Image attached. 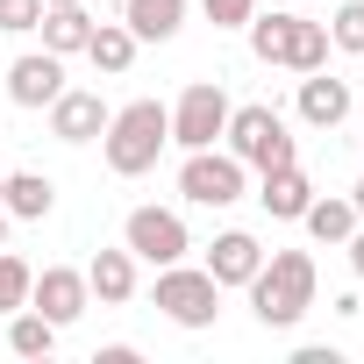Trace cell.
I'll return each instance as SVG.
<instances>
[{
    "label": "cell",
    "mask_w": 364,
    "mask_h": 364,
    "mask_svg": "<svg viewBox=\"0 0 364 364\" xmlns=\"http://www.w3.org/2000/svg\"><path fill=\"white\" fill-rule=\"evenodd\" d=\"M178 193H186L193 208H236L250 193V164L236 150H186V164H178Z\"/></svg>",
    "instance_id": "cell-6"
},
{
    "label": "cell",
    "mask_w": 364,
    "mask_h": 364,
    "mask_svg": "<svg viewBox=\"0 0 364 364\" xmlns=\"http://www.w3.org/2000/svg\"><path fill=\"white\" fill-rule=\"evenodd\" d=\"M58 93H65V58L29 50V58H15V65H8V100H15V107H36V114H43Z\"/></svg>",
    "instance_id": "cell-11"
},
{
    "label": "cell",
    "mask_w": 364,
    "mask_h": 364,
    "mask_svg": "<svg viewBox=\"0 0 364 364\" xmlns=\"http://www.w3.org/2000/svg\"><path fill=\"white\" fill-rule=\"evenodd\" d=\"M29 286H36V272L15 257V250H0V314H15V307H29Z\"/></svg>",
    "instance_id": "cell-22"
},
{
    "label": "cell",
    "mask_w": 364,
    "mask_h": 364,
    "mask_svg": "<svg viewBox=\"0 0 364 364\" xmlns=\"http://www.w3.org/2000/svg\"><path fill=\"white\" fill-rule=\"evenodd\" d=\"M350 208H357V222H364V178H357V193H350Z\"/></svg>",
    "instance_id": "cell-28"
},
{
    "label": "cell",
    "mask_w": 364,
    "mask_h": 364,
    "mask_svg": "<svg viewBox=\"0 0 364 364\" xmlns=\"http://www.w3.org/2000/svg\"><path fill=\"white\" fill-rule=\"evenodd\" d=\"M164 143H171V107H164V100H129V107H114L107 129H100L107 171H122V178H143V171L164 157Z\"/></svg>",
    "instance_id": "cell-2"
},
{
    "label": "cell",
    "mask_w": 364,
    "mask_h": 364,
    "mask_svg": "<svg viewBox=\"0 0 364 364\" xmlns=\"http://www.w3.org/2000/svg\"><path fill=\"white\" fill-rule=\"evenodd\" d=\"M86 293H93V307H129V300H136V250H129V243H122V250H93Z\"/></svg>",
    "instance_id": "cell-15"
},
{
    "label": "cell",
    "mask_w": 364,
    "mask_h": 364,
    "mask_svg": "<svg viewBox=\"0 0 364 364\" xmlns=\"http://www.w3.org/2000/svg\"><path fill=\"white\" fill-rule=\"evenodd\" d=\"M300 122H307V129L350 122V79H336L328 65H321V72H300Z\"/></svg>",
    "instance_id": "cell-14"
},
{
    "label": "cell",
    "mask_w": 364,
    "mask_h": 364,
    "mask_svg": "<svg viewBox=\"0 0 364 364\" xmlns=\"http://www.w3.org/2000/svg\"><path fill=\"white\" fill-rule=\"evenodd\" d=\"M307 200H314V178L300 171V157H293V164L257 171V208H264L272 222H300V215H307Z\"/></svg>",
    "instance_id": "cell-12"
},
{
    "label": "cell",
    "mask_w": 364,
    "mask_h": 364,
    "mask_svg": "<svg viewBox=\"0 0 364 364\" xmlns=\"http://www.w3.org/2000/svg\"><path fill=\"white\" fill-rule=\"evenodd\" d=\"M314 286H321V272H314L307 250H272L243 293H250V314H257L264 328H293V321L314 307Z\"/></svg>",
    "instance_id": "cell-1"
},
{
    "label": "cell",
    "mask_w": 364,
    "mask_h": 364,
    "mask_svg": "<svg viewBox=\"0 0 364 364\" xmlns=\"http://www.w3.org/2000/svg\"><path fill=\"white\" fill-rule=\"evenodd\" d=\"M86 58H93V72L122 79V72L136 65V29H129V22H93V36H86Z\"/></svg>",
    "instance_id": "cell-18"
},
{
    "label": "cell",
    "mask_w": 364,
    "mask_h": 364,
    "mask_svg": "<svg viewBox=\"0 0 364 364\" xmlns=\"http://www.w3.org/2000/svg\"><path fill=\"white\" fill-rule=\"evenodd\" d=\"M29 307H36V314H50L58 328H72V321L93 307L86 272H72V264H43V272H36V286H29Z\"/></svg>",
    "instance_id": "cell-9"
},
{
    "label": "cell",
    "mask_w": 364,
    "mask_h": 364,
    "mask_svg": "<svg viewBox=\"0 0 364 364\" xmlns=\"http://www.w3.org/2000/svg\"><path fill=\"white\" fill-rule=\"evenodd\" d=\"M93 364H136V343H107V350H100Z\"/></svg>",
    "instance_id": "cell-26"
},
{
    "label": "cell",
    "mask_w": 364,
    "mask_h": 364,
    "mask_svg": "<svg viewBox=\"0 0 364 364\" xmlns=\"http://www.w3.org/2000/svg\"><path fill=\"white\" fill-rule=\"evenodd\" d=\"M257 264H264V243H257L250 229H222V236L208 243V279H215V286H250Z\"/></svg>",
    "instance_id": "cell-13"
},
{
    "label": "cell",
    "mask_w": 364,
    "mask_h": 364,
    "mask_svg": "<svg viewBox=\"0 0 364 364\" xmlns=\"http://www.w3.org/2000/svg\"><path fill=\"white\" fill-rule=\"evenodd\" d=\"M0 250H8V208H0Z\"/></svg>",
    "instance_id": "cell-29"
},
{
    "label": "cell",
    "mask_w": 364,
    "mask_h": 364,
    "mask_svg": "<svg viewBox=\"0 0 364 364\" xmlns=\"http://www.w3.org/2000/svg\"><path fill=\"white\" fill-rule=\"evenodd\" d=\"M0 193H8V171H0Z\"/></svg>",
    "instance_id": "cell-30"
},
{
    "label": "cell",
    "mask_w": 364,
    "mask_h": 364,
    "mask_svg": "<svg viewBox=\"0 0 364 364\" xmlns=\"http://www.w3.org/2000/svg\"><path fill=\"white\" fill-rule=\"evenodd\" d=\"M8 350H15V357H50V350H58V321L36 314V307H15V314H8Z\"/></svg>",
    "instance_id": "cell-21"
},
{
    "label": "cell",
    "mask_w": 364,
    "mask_h": 364,
    "mask_svg": "<svg viewBox=\"0 0 364 364\" xmlns=\"http://www.w3.org/2000/svg\"><path fill=\"white\" fill-rule=\"evenodd\" d=\"M43 50L50 58H72V50H86V36H93V15L79 8V0H65V8H43Z\"/></svg>",
    "instance_id": "cell-17"
},
{
    "label": "cell",
    "mask_w": 364,
    "mask_h": 364,
    "mask_svg": "<svg viewBox=\"0 0 364 364\" xmlns=\"http://www.w3.org/2000/svg\"><path fill=\"white\" fill-rule=\"evenodd\" d=\"M343 250H350V272H357V279H364V222H357V229H350V243H343Z\"/></svg>",
    "instance_id": "cell-27"
},
{
    "label": "cell",
    "mask_w": 364,
    "mask_h": 364,
    "mask_svg": "<svg viewBox=\"0 0 364 364\" xmlns=\"http://www.w3.org/2000/svg\"><path fill=\"white\" fill-rule=\"evenodd\" d=\"M328 43H336V50H350V58H364V0H343V8H336Z\"/></svg>",
    "instance_id": "cell-23"
},
{
    "label": "cell",
    "mask_w": 364,
    "mask_h": 364,
    "mask_svg": "<svg viewBox=\"0 0 364 364\" xmlns=\"http://www.w3.org/2000/svg\"><path fill=\"white\" fill-rule=\"evenodd\" d=\"M43 8H65V0H43Z\"/></svg>",
    "instance_id": "cell-31"
},
{
    "label": "cell",
    "mask_w": 364,
    "mask_h": 364,
    "mask_svg": "<svg viewBox=\"0 0 364 364\" xmlns=\"http://www.w3.org/2000/svg\"><path fill=\"white\" fill-rule=\"evenodd\" d=\"M229 150L250 164V171H272V164H293L300 157V143H293V129H286V114L279 107H264V100H250V107H229Z\"/></svg>",
    "instance_id": "cell-5"
},
{
    "label": "cell",
    "mask_w": 364,
    "mask_h": 364,
    "mask_svg": "<svg viewBox=\"0 0 364 364\" xmlns=\"http://www.w3.org/2000/svg\"><path fill=\"white\" fill-rule=\"evenodd\" d=\"M43 22V0H0V36H29Z\"/></svg>",
    "instance_id": "cell-24"
},
{
    "label": "cell",
    "mask_w": 364,
    "mask_h": 364,
    "mask_svg": "<svg viewBox=\"0 0 364 364\" xmlns=\"http://www.w3.org/2000/svg\"><path fill=\"white\" fill-rule=\"evenodd\" d=\"M0 208H8L15 222H43L50 208H58V186L43 171H8V193H0Z\"/></svg>",
    "instance_id": "cell-19"
},
{
    "label": "cell",
    "mask_w": 364,
    "mask_h": 364,
    "mask_svg": "<svg viewBox=\"0 0 364 364\" xmlns=\"http://www.w3.org/2000/svg\"><path fill=\"white\" fill-rule=\"evenodd\" d=\"M300 222H307V236H314V243H328V250H336V243H350V229H357V208H350V200H336V193H314Z\"/></svg>",
    "instance_id": "cell-20"
},
{
    "label": "cell",
    "mask_w": 364,
    "mask_h": 364,
    "mask_svg": "<svg viewBox=\"0 0 364 364\" xmlns=\"http://www.w3.org/2000/svg\"><path fill=\"white\" fill-rule=\"evenodd\" d=\"M200 15H208L215 29H243V22L257 15V0H200Z\"/></svg>",
    "instance_id": "cell-25"
},
{
    "label": "cell",
    "mask_w": 364,
    "mask_h": 364,
    "mask_svg": "<svg viewBox=\"0 0 364 364\" xmlns=\"http://www.w3.org/2000/svg\"><path fill=\"white\" fill-rule=\"evenodd\" d=\"M222 129H229V93H222V79H193L186 93H178V107H171V143H178V150H208Z\"/></svg>",
    "instance_id": "cell-7"
},
{
    "label": "cell",
    "mask_w": 364,
    "mask_h": 364,
    "mask_svg": "<svg viewBox=\"0 0 364 364\" xmlns=\"http://www.w3.org/2000/svg\"><path fill=\"white\" fill-rule=\"evenodd\" d=\"M150 307L164 314V321H178V328H208L215 314H222V286L208 279V264H157V286H150Z\"/></svg>",
    "instance_id": "cell-4"
},
{
    "label": "cell",
    "mask_w": 364,
    "mask_h": 364,
    "mask_svg": "<svg viewBox=\"0 0 364 364\" xmlns=\"http://www.w3.org/2000/svg\"><path fill=\"white\" fill-rule=\"evenodd\" d=\"M250 29V50H257V65H286V72H321L328 65V29L321 22H307V15H250L243 22Z\"/></svg>",
    "instance_id": "cell-3"
},
{
    "label": "cell",
    "mask_w": 364,
    "mask_h": 364,
    "mask_svg": "<svg viewBox=\"0 0 364 364\" xmlns=\"http://www.w3.org/2000/svg\"><path fill=\"white\" fill-rule=\"evenodd\" d=\"M122 22L136 29V43H171L186 29V0H122Z\"/></svg>",
    "instance_id": "cell-16"
},
{
    "label": "cell",
    "mask_w": 364,
    "mask_h": 364,
    "mask_svg": "<svg viewBox=\"0 0 364 364\" xmlns=\"http://www.w3.org/2000/svg\"><path fill=\"white\" fill-rule=\"evenodd\" d=\"M43 114H50V136H58V143H100V129H107L114 107H107L100 93H86V86H65Z\"/></svg>",
    "instance_id": "cell-10"
},
{
    "label": "cell",
    "mask_w": 364,
    "mask_h": 364,
    "mask_svg": "<svg viewBox=\"0 0 364 364\" xmlns=\"http://www.w3.org/2000/svg\"><path fill=\"white\" fill-rule=\"evenodd\" d=\"M122 243H129L143 264H178V257L193 250L186 222H178L171 208H129V222H122Z\"/></svg>",
    "instance_id": "cell-8"
}]
</instances>
